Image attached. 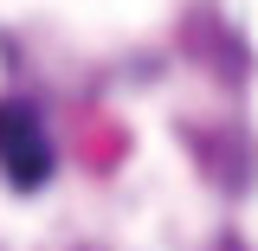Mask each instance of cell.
Wrapping results in <instances>:
<instances>
[{"label": "cell", "instance_id": "obj_2", "mask_svg": "<svg viewBox=\"0 0 258 251\" xmlns=\"http://www.w3.org/2000/svg\"><path fill=\"white\" fill-rule=\"evenodd\" d=\"M213 251H245V245H239V238H232V232H226V238H220V245H213Z\"/></svg>", "mask_w": 258, "mask_h": 251}, {"label": "cell", "instance_id": "obj_1", "mask_svg": "<svg viewBox=\"0 0 258 251\" xmlns=\"http://www.w3.org/2000/svg\"><path fill=\"white\" fill-rule=\"evenodd\" d=\"M0 174L20 193L45 187L52 174V142H45V116L26 97H0Z\"/></svg>", "mask_w": 258, "mask_h": 251}]
</instances>
